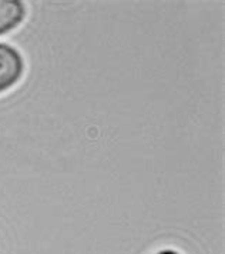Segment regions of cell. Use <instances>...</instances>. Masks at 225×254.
<instances>
[{"mask_svg":"<svg viewBox=\"0 0 225 254\" xmlns=\"http://www.w3.org/2000/svg\"><path fill=\"white\" fill-rule=\"evenodd\" d=\"M24 69L22 53L7 43H0V94L22 80Z\"/></svg>","mask_w":225,"mask_h":254,"instance_id":"cell-1","label":"cell"},{"mask_svg":"<svg viewBox=\"0 0 225 254\" xmlns=\"http://www.w3.org/2000/svg\"><path fill=\"white\" fill-rule=\"evenodd\" d=\"M26 4L20 0H0V36L16 30L26 19Z\"/></svg>","mask_w":225,"mask_h":254,"instance_id":"cell-2","label":"cell"},{"mask_svg":"<svg viewBox=\"0 0 225 254\" xmlns=\"http://www.w3.org/2000/svg\"><path fill=\"white\" fill-rule=\"evenodd\" d=\"M157 254H180V253H178V252H175V250H171V249H166V250L158 252Z\"/></svg>","mask_w":225,"mask_h":254,"instance_id":"cell-3","label":"cell"}]
</instances>
